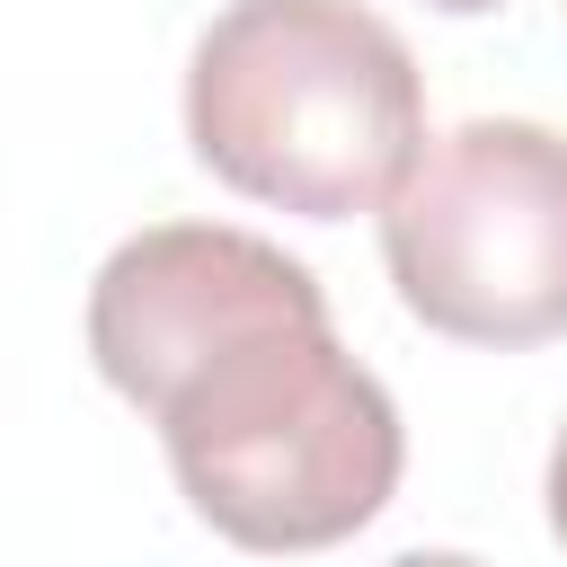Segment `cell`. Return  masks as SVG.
Here are the masks:
<instances>
[{"label": "cell", "mask_w": 567, "mask_h": 567, "mask_svg": "<svg viewBox=\"0 0 567 567\" xmlns=\"http://www.w3.org/2000/svg\"><path fill=\"white\" fill-rule=\"evenodd\" d=\"M89 363L159 425L186 505L230 549L310 558L399 496V399L337 346L319 275L257 230L151 221L106 248Z\"/></svg>", "instance_id": "cell-1"}, {"label": "cell", "mask_w": 567, "mask_h": 567, "mask_svg": "<svg viewBox=\"0 0 567 567\" xmlns=\"http://www.w3.org/2000/svg\"><path fill=\"white\" fill-rule=\"evenodd\" d=\"M186 151L248 204L354 221L425 159V71L363 0H230L186 53Z\"/></svg>", "instance_id": "cell-2"}, {"label": "cell", "mask_w": 567, "mask_h": 567, "mask_svg": "<svg viewBox=\"0 0 567 567\" xmlns=\"http://www.w3.org/2000/svg\"><path fill=\"white\" fill-rule=\"evenodd\" d=\"M381 266L399 310L452 346L567 337V133L532 115L434 133L381 204Z\"/></svg>", "instance_id": "cell-3"}, {"label": "cell", "mask_w": 567, "mask_h": 567, "mask_svg": "<svg viewBox=\"0 0 567 567\" xmlns=\"http://www.w3.org/2000/svg\"><path fill=\"white\" fill-rule=\"evenodd\" d=\"M549 532H558V549H567V425H558V443H549Z\"/></svg>", "instance_id": "cell-4"}, {"label": "cell", "mask_w": 567, "mask_h": 567, "mask_svg": "<svg viewBox=\"0 0 567 567\" xmlns=\"http://www.w3.org/2000/svg\"><path fill=\"white\" fill-rule=\"evenodd\" d=\"M390 567H487V558H470V549H408V558H390Z\"/></svg>", "instance_id": "cell-5"}, {"label": "cell", "mask_w": 567, "mask_h": 567, "mask_svg": "<svg viewBox=\"0 0 567 567\" xmlns=\"http://www.w3.org/2000/svg\"><path fill=\"white\" fill-rule=\"evenodd\" d=\"M425 9H443V18H478V9H505V0H425Z\"/></svg>", "instance_id": "cell-6"}]
</instances>
